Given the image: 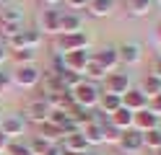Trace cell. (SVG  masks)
<instances>
[{
	"label": "cell",
	"mask_w": 161,
	"mask_h": 155,
	"mask_svg": "<svg viewBox=\"0 0 161 155\" xmlns=\"http://www.w3.org/2000/svg\"><path fill=\"white\" fill-rule=\"evenodd\" d=\"M70 96H73V103H75V106L94 111V109L99 106V96H102V90H99V85L91 83V80H80L78 85L70 90Z\"/></svg>",
	"instance_id": "cell-1"
},
{
	"label": "cell",
	"mask_w": 161,
	"mask_h": 155,
	"mask_svg": "<svg viewBox=\"0 0 161 155\" xmlns=\"http://www.w3.org/2000/svg\"><path fill=\"white\" fill-rule=\"evenodd\" d=\"M42 83V70L36 65H18L11 72V85L16 88H24V90H31Z\"/></svg>",
	"instance_id": "cell-2"
},
{
	"label": "cell",
	"mask_w": 161,
	"mask_h": 155,
	"mask_svg": "<svg viewBox=\"0 0 161 155\" xmlns=\"http://www.w3.org/2000/svg\"><path fill=\"white\" fill-rule=\"evenodd\" d=\"M88 34L86 31H78V34H57L55 36V49L57 54H70V52H80L88 49Z\"/></svg>",
	"instance_id": "cell-3"
},
{
	"label": "cell",
	"mask_w": 161,
	"mask_h": 155,
	"mask_svg": "<svg viewBox=\"0 0 161 155\" xmlns=\"http://www.w3.org/2000/svg\"><path fill=\"white\" fill-rule=\"evenodd\" d=\"M49 114H52V109H49V103H47L44 96H36V98H31V101L24 106V119H26V121L42 124V121L49 119Z\"/></svg>",
	"instance_id": "cell-4"
},
{
	"label": "cell",
	"mask_w": 161,
	"mask_h": 155,
	"mask_svg": "<svg viewBox=\"0 0 161 155\" xmlns=\"http://www.w3.org/2000/svg\"><path fill=\"white\" fill-rule=\"evenodd\" d=\"M0 132H3L8 140H21L26 134V119L21 114H8V116H3V121H0Z\"/></svg>",
	"instance_id": "cell-5"
},
{
	"label": "cell",
	"mask_w": 161,
	"mask_h": 155,
	"mask_svg": "<svg viewBox=\"0 0 161 155\" xmlns=\"http://www.w3.org/2000/svg\"><path fill=\"white\" fill-rule=\"evenodd\" d=\"M91 59L96 62L99 67H102L107 75L109 72H114L119 67V57H117V47H102L99 52H91Z\"/></svg>",
	"instance_id": "cell-6"
},
{
	"label": "cell",
	"mask_w": 161,
	"mask_h": 155,
	"mask_svg": "<svg viewBox=\"0 0 161 155\" xmlns=\"http://www.w3.org/2000/svg\"><path fill=\"white\" fill-rule=\"evenodd\" d=\"M60 57H63V65H65L68 72L83 75V70L88 67V62H91V52L80 49V52H70V54H60Z\"/></svg>",
	"instance_id": "cell-7"
},
{
	"label": "cell",
	"mask_w": 161,
	"mask_h": 155,
	"mask_svg": "<svg viewBox=\"0 0 161 155\" xmlns=\"http://www.w3.org/2000/svg\"><path fill=\"white\" fill-rule=\"evenodd\" d=\"M117 57H119V65L133 67V65H138V62L143 59V49H140L138 41H122V44L117 47Z\"/></svg>",
	"instance_id": "cell-8"
},
{
	"label": "cell",
	"mask_w": 161,
	"mask_h": 155,
	"mask_svg": "<svg viewBox=\"0 0 161 155\" xmlns=\"http://www.w3.org/2000/svg\"><path fill=\"white\" fill-rule=\"evenodd\" d=\"M127 90H130L127 72H109V75L104 78V93H112V96H119V98H122Z\"/></svg>",
	"instance_id": "cell-9"
},
{
	"label": "cell",
	"mask_w": 161,
	"mask_h": 155,
	"mask_svg": "<svg viewBox=\"0 0 161 155\" xmlns=\"http://www.w3.org/2000/svg\"><path fill=\"white\" fill-rule=\"evenodd\" d=\"M39 31L49 34V36L60 34V10L57 8H42V13H39Z\"/></svg>",
	"instance_id": "cell-10"
},
{
	"label": "cell",
	"mask_w": 161,
	"mask_h": 155,
	"mask_svg": "<svg viewBox=\"0 0 161 155\" xmlns=\"http://www.w3.org/2000/svg\"><path fill=\"white\" fill-rule=\"evenodd\" d=\"M117 147L122 152H127V155L140 152V150H143V134L135 132V129H125L122 137H119V142H117Z\"/></svg>",
	"instance_id": "cell-11"
},
{
	"label": "cell",
	"mask_w": 161,
	"mask_h": 155,
	"mask_svg": "<svg viewBox=\"0 0 161 155\" xmlns=\"http://www.w3.org/2000/svg\"><path fill=\"white\" fill-rule=\"evenodd\" d=\"M78 31H83V16L75 10L60 13V34H78Z\"/></svg>",
	"instance_id": "cell-12"
},
{
	"label": "cell",
	"mask_w": 161,
	"mask_h": 155,
	"mask_svg": "<svg viewBox=\"0 0 161 155\" xmlns=\"http://www.w3.org/2000/svg\"><path fill=\"white\" fill-rule=\"evenodd\" d=\"M44 98L49 103V109L52 111H70L75 106L73 103V96H70V90H55V93H44Z\"/></svg>",
	"instance_id": "cell-13"
},
{
	"label": "cell",
	"mask_w": 161,
	"mask_h": 155,
	"mask_svg": "<svg viewBox=\"0 0 161 155\" xmlns=\"http://www.w3.org/2000/svg\"><path fill=\"white\" fill-rule=\"evenodd\" d=\"M122 106L125 109H130V111H143V109H148V98H146V93L140 90V88H130L125 96H122Z\"/></svg>",
	"instance_id": "cell-14"
},
{
	"label": "cell",
	"mask_w": 161,
	"mask_h": 155,
	"mask_svg": "<svg viewBox=\"0 0 161 155\" xmlns=\"http://www.w3.org/2000/svg\"><path fill=\"white\" fill-rule=\"evenodd\" d=\"M156 127H158V116H156V114H151L148 109L135 111V116H133V129H135V132L146 134L148 129H156Z\"/></svg>",
	"instance_id": "cell-15"
},
{
	"label": "cell",
	"mask_w": 161,
	"mask_h": 155,
	"mask_svg": "<svg viewBox=\"0 0 161 155\" xmlns=\"http://www.w3.org/2000/svg\"><path fill=\"white\" fill-rule=\"evenodd\" d=\"M80 134L86 137L88 145H104V121H91L80 127Z\"/></svg>",
	"instance_id": "cell-16"
},
{
	"label": "cell",
	"mask_w": 161,
	"mask_h": 155,
	"mask_svg": "<svg viewBox=\"0 0 161 155\" xmlns=\"http://www.w3.org/2000/svg\"><path fill=\"white\" fill-rule=\"evenodd\" d=\"M63 150H68V152H88V147L91 145L86 142V137L80 132H75V134H68V137H63V145H60Z\"/></svg>",
	"instance_id": "cell-17"
},
{
	"label": "cell",
	"mask_w": 161,
	"mask_h": 155,
	"mask_svg": "<svg viewBox=\"0 0 161 155\" xmlns=\"http://www.w3.org/2000/svg\"><path fill=\"white\" fill-rule=\"evenodd\" d=\"M122 3H125L127 16H133V18H143L153 8V0H122Z\"/></svg>",
	"instance_id": "cell-18"
},
{
	"label": "cell",
	"mask_w": 161,
	"mask_h": 155,
	"mask_svg": "<svg viewBox=\"0 0 161 155\" xmlns=\"http://www.w3.org/2000/svg\"><path fill=\"white\" fill-rule=\"evenodd\" d=\"M133 116H135V114L130 111V109L119 106V109L112 114V116H109V124H114L119 132H125V129H133Z\"/></svg>",
	"instance_id": "cell-19"
},
{
	"label": "cell",
	"mask_w": 161,
	"mask_h": 155,
	"mask_svg": "<svg viewBox=\"0 0 161 155\" xmlns=\"http://www.w3.org/2000/svg\"><path fill=\"white\" fill-rule=\"evenodd\" d=\"M39 137L47 140L49 145H57V142H63V129L52 121H42L39 124Z\"/></svg>",
	"instance_id": "cell-20"
},
{
	"label": "cell",
	"mask_w": 161,
	"mask_h": 155,
	"mask_svg": "<svg viewBox=\"0 0 161 155\" xmlns=\"http://www.w3.org/2000/svg\"><path fill=\"white\" fill-rule=\"evenodd\" d=\"M86 10H88L91 16H96V18H107V16L114 10V0H88Z\"/></svg>",
	"instance_id": "cell-21"
},
{
	"label": "cell",
	"mask_w": 161,
	"mask_h": 155,
	"mask_svg": "<svg viewBox=\"0 0 161 155\" xmlns=\"http://www.w3.org/2000/svg\"><path fill=\"white\" fill-rule=\"evenodd\" d=\"M122 106V98L119 96H112V93H102V96H99V114H109V116H112V114Z\"/></svg>",
	"instance_id": "cell-22"
},
{
	"label": "cell",
	"mask_w": 161,
	"mask_h": 155,
	"mask_svg": "<svg viewBox=\"0 0 161 155\" xmlns=\"http://www.w3.org/2000/svg\"><path fill=\"white\" fill-rule=\"evenodd\" d=\"M0 23H16V26H24V10L18 5H8L0 10Z\"/></svg>",
	"instance_id": "cell-23"
},
{
	"label": "cell",
	"mask_w": 161,
	"mask_h": 155,
	"mask_svg": "<svg viewBox=\"0 0 161 155\" xmlns=\"http://www.w3.org/2000/svg\"><path fill=\"white\" fill-rule=\"evenodd\" d=\"M140 90L146 93V98H153V96H158V93H161V80L148 72V75L143 78V83H140Z\"/></svg>",
	"instance_id": "cell-24"
},
{
	"label": "cell",
	"mask_w": 161,
	"mask_h": 155,
	"mask_svg": "<svg viewBox=\"0 0 161 155\" xmlns=\"http://www.w3.org/2000/svg\"><path fill=\"white\" fill-rule=\"evenodd\" d=\"M11 57L18 62V65H36V49H18V52H11Z\"/></svg>",
	"instance_id": "cell-25"
},
{
	"label": "cell",
	"mask_w": 161,
	"mask_h": 155,
	"mask_svg": "<svg viewBox=\"0 0 161 155\" xmlns=\"http://www.w3.org/2000/svg\"><path fill=\"white\" fill-rule=\"evenodd\" d=\"M143 147H148V150H158L161 147V129L156 127V129H148L146 134H143Z\"/></svg>",
	"instance_id": "cell-26"
},
{
	"label": "cell",
	"mask_w": 161,
	"mask_h": 155,
	"mask_svg": "<svg viewBox=\"0 0 161 155\" xmlns=\"http://www.w3.org/2000/svg\"><path fill=\"white\" fill-rule=\"evenodd\" d=\"M107 78V72L102 70V67H99L96 65V62L91 59V62H88V67L83 70V80H91V83H99V80H104Z\"/></svg>",
	"instance_id": "cell-27"
},
{
	"label": "cell",
	"mask_w": 161,
	"mask_h": 155,
	"mask_svg": "<svg viewBox=\"0 0 161 155\" xmlns=\"http://www.w3.org/2000/svg\"><path fill=\"white\" fill-rule=\"evenodd\" d=\"M26 145H29V150H31V155H44L49 147H55V145H49L47 140H42L39 134H36V137H31V140H29Z\"/></svg>",
	"instance_id": "cell-28"
},
{
	"label": "cell",
	"mask_w": 161,
	"mask_h": 155,
	"mask_svg": "<svg viewBox=\"0 0 161 155\" xmlns=\"http://www.w3.org/2000/svg\"><path fill=\"white\" fill-rule=\"evenodd\" d=\"M24 36H26V47H29V49H36V47L44 41V34H42L39 28H24Z\"/></svg>",
	"instance_id": "cell-29"
},
{
	"label": "cell",
	"mask_w": 161,
	"mask_h": 155,
	"mask_svg": "<svg viewBox=\"0 0 161 155\" xmlns=\"http://www.w3.org/2000/svg\"><path fill=\"white\" fill-rule=\"evenodd\" d=\"M5 49L8 52H18V49H26V36H24V28L13 34L11 39H5Z\"/></svg>",
	"instance_id": "cell-30"
},
{
	"label": "cell",
	"mask_w": 161,
	"mask_h": 155,
	"mask_svg": "<svg viewBox=\"0 0 161 155\" xmlns=\"http://www.w3.org/2000/svg\"><path fill=\"white\" fill-rule=\"evenodd\" d=\"M5 155H31L26 142H18V140H11V145L5 147Z\"/></svg>",
	"instance_id": "cell-31"
},
{
	"label": "cell",
	"mask_w": 161,
	"mask_h": 155,
	"mask_svg": "<svg viewBox=\"0 0 161 155\" xmlns=\"http://www.w3.org/2000/svg\"><path fill=\"white\" fill-rule=\"evenodd\" d=\"M119 137H122V132H119L114 124H107V121H104V142H107V145H112V142L117 145Z\"/></svg>",
	"instance_id": "cell-32"
},
{
	"label": "cell",
	"mask_w": 161,
	"mask_h": 155,
	"mask_svg": "<svg viewBox=\"0 0 161 155\" xmlns=\"http://www.w3.org/2000/svg\"><path fill=\"white\" fill-rule=\"evenodd\" d=\"M68 119H70V114H68V111H52V114H49V119H47V121H52V124H57V127L63 129V124H65Z\"/></svg>",
	"instance_id": "cell-33"
},
{
	"label": "cell",
	"mask_w": 161,
	"mask_h": 155,
	"mask_svg": "<svg viewBox=\"0 0 161 155\" xmlns=\"http://www.w3.org/2000/svg\"><path fill=\"white\" fill-rule=\"evenodd\" d=\"M24 26H16V23H0V34H3V39H11L13 34H18Z\"/></svg>",
	"instance_id": "cell-34"
},
{
	"label": "cell",
	"mask_w": 161,
	"mask_h": 155,
	"mask_svg": "<svg viewBox=\"0 0 161 155\" xmlns=\"http://www.w3.org/2000/svg\"><path fill=\"white\" fill-rule=\"evenodd\" d=\"M148 111L156 114V116L161 119V93H158V96H153V98H148Z\"/></svg>",
	"instance_id": "cell-35"
},
{
	"label": "cell",
	"mask_w": 161,
	"mask_h": 155,
	"mask_svg": "<svg viewBox=\"0 0 161 155\" xmlns=\"http://www.w3.org/2000/svg\"><path fill=\"white\" fill-rule=\"evenodd\" d=\"M65 5H68V10H83L86 5H88V0H65Z\"/></svg>",
	"instance_id": "cell-36"
},
{
	"label": "cell",
	"mask_w": 161,
	"mask_h": 155,
	"mask_svg": "<svg viewBox=\"0 0 161 155\" xmlns=\"http://www.w3.org/2000/svg\"><path fill=\"white\" fill-rule=\"evenodd\" d=\"M151 75H156V78L161 80V54H158L153 62H151Z\"/></svg>",
	"instance_id": "cell-37"
},
{
	"label": "cell",
	"mask_w": 161,
	"mask_h": 155,
	"mask_svg": "<svg viewBox=\"0 0 161 155\" xmlns=\"http://www.w3.org/2000/svg\"><path fill=\"white\" fill-rule=\"evenodd\" d=\"M8 57H11V54H8V49H5V44H0V67H3L5 62H8Z\"/></svg>",
	"instance_id": "cell-38"
},
{
	"label": "cell",
	"mask_w": 161,
	"mask_h": 155,
	"mask_svg": "<svg viewBox=\"0 0 161 155\" xmlns=\"http://www.w3.org/2000/svg\"><path fill=\"white\" fill-rule=\"evenodd\" d=\"M8 145H11V140H8V137H5V134H3V132H0V155H3V152H5V147H8Z\"/></svg>",
	"instance_id": "cell-39"
},
{
	"label": "cell",
	"mask_w": 161,
	"mask_h": 155,
	"mask_svg": "<svg viewBox=\"0 0 161 155\" xmlns=\"http://www.w3.org/2000/svg\"><path fill=\"white\" fill-rule=\"evenodd\" d=\"M44 155H63V147H60V145H55V147H49Z\"/></svg>",
	"instance_id": "cell-40"
},
{
	"label": "cell",
	"mask_w": 161,
	"mask_h": 155,
	"mask_svg": "<svg viewBox=\"0 0 161 155\" xmlns=\"http://www.w3.org/2000/svg\"><path fill=\"white\" fill-rule=\"evenodd\" d=\"M42 3H44V8H57L63 0H42Z\"/></svg>",
	"instance_id": "cell-41"
},
{
	"label": "cell",
	"mask_w": 161,
	"mask_h": 155,
	"mask_svg": "<svg viewBox=\"0 0 161 155\" xmlns=\"http://www.w3.org/2000/svg\"><path fill=\"white\" fill-rule=\"evenodd\" d=\"M156 36H158V41H161V21L156 23Z\"/></svg>",
	"instance_id": "cell-42"
},
{
	"label": "cell",
	"mask_w": 161,
	"mask_h": 155,
	"mask_svg": "<svg viewBox=\"0 0 161 155\" xmlns=\"http://www.w3.org/2000/svg\"><path fill=\"white\" fill-rule=\"evenodd\" d=\"M63 155H86V152H68V150H63Z\"/></svg>",
	"instance_id": "cell-43"
},
{
	"label": "cell",
	"mask_w": 161,
	"mask_h": 155,
	"mask_svg": "<svg viewBox=\"0 0 161 155\" xmlns=\"http://www.w3.org/2000/svg\"><path fill=\"white\" fill-rule=\"evenodd\" d=\"M156 155H161V147H158V150H156Z\"/></svg>",
	"instance_id": "cell-44"
},
{
	"label": "cell",
	"mask_w": 161,
	"mask_h": 155,
	"mask_svg": "<svg viewBox=\"0 0 161 155\" xmlns=\"http://www.w3.org/2000/svg\"><path fill=\"white\" fill-rule=\"evenodd\" d=\"M86 155H96V152H86Z\"/></svg>",
	"instance_id": "cell-45"
},
{
	"label": "cell",
	"mask_w": 161,
	"mask_h": 155,
	"mask_svg": "<svg viewBox=\"0 0 161 155\" xmlns=\"http://www.w3.org/2000/svg\"><path fill=\"white\" fill-rule=\"evenodd\" d=\"M158 129H161V119H158Z\"/></svg>",
	"instance_id": "cell-46"
},
{
	"label": "cell",
	"mask_w": 161,
	"mask_h": 155,
	"mask_svg": "<svg viewBox=\"0 0 161 155\" xmlns=\"http://www.w3.org/2000/svg\"><path fill=\"white\" fill-rule=\"evenodd\" d=\"M0 121H3V114H0Z\"/></svg>",
	"instance_id": "cell-47"
},
{
	"label": "cell",
	"mask_w": 161,
	"mask_h": 155,
	"mask_svg": "<svg viewBox=\"0 0 161 155\" xmlns=\"http://www.w3.org/2000/svg\"><path fill=\"white\" fill-rule=\"evenodd\" d=\"M153 3H161V0H153Z\"/></svg>",
	"instance_id": "cell-48"
},
{
	"label": "cell",
	"mask_w": 161,
	"mask_h": 155,
	"mask_svg": "<svg viewBox=\"0 0 161 155\" xmlns=\"http://www.w3.org/2000/svg\"><path fill=\"white\" fill-rule=\"evenodd\" d=\"M0 3H5V0H0Z\"/></svg>",
	"instance_id": "cell-49"
},
{
	"label": "cell",
	"mask_w": 161,
	"mask_h": 155,
	"mask_svg": "<svg viewBox=\"0 0 161 155\" xmlns=\"http://www.w3.org/2000/svg\"><path fill=\"white\" fill-rule=\"evenodd\" d=\"M114 3H117V0H114Z\"/></svg>",
	"instance_id": "cell-50"
}]
</instances>
